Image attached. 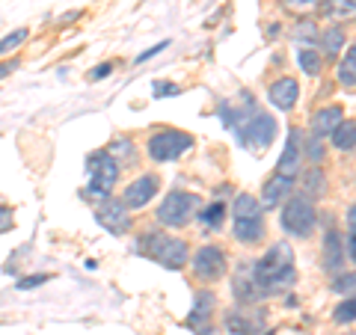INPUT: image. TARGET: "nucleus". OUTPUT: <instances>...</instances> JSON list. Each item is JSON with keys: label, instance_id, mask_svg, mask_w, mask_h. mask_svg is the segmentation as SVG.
Here are the masks:
<instances>
[{"label": "nucleus", "instance_id": "1", "mask_svg": "<svg viewBox=\"0 0 356 335\" xmlns=\"http://www.w3.org/2000/svg\"><path fill=\"white\" fill-rule=\"evenodd\" d=\"M134 252L149 255V259L163 264L166 270H181V267L187 264V255H191L184 240L166 238V234H161V231H149V234H143V238H137Z\"/></svg>", "mask_w": 356, "mask_h": 335}, {"label": "nucleus", "instance_id": "2", "mask_svg": "<svg viewBox=\"0 0 356 335\" xmlns=\"http://www.w3.org/2000/svg\"><path fill=\"white\" fill-rule=\"evenodd\" d=\"M86 172H89V187L83 193L89 199H110V190L119 181V161H113L107 152H92L86 158Z\"/></svg>", "mask_w": 356, "mask_h": 335}, {"label": "nucleus", "instance_id": "3", "mask_svg": "<svg viewBox=\"0 0 356 335\" xmlns=\"http://www.w3.org/2000/svg\"><path fill=\"white\" fill-rule=\"evenodd\" d=\"M280 222H282V229L291 234V238H309V234L315 231V222H318V214H315L312 199H306V196L288 199L285 208H282Z\"/></svg>", "mask_w": 356, "mask_h": 335}, {"label": "nucleus", "instance_id": "4", "mask_svg": "<svg viewBox=\"0 0 356 335\" xmlns=\"http://www.w3.org/2000/svg\"><path fill=\"white\" fill-rule=\"evenodd\" d=\"M193 149V137L184 131H158L149 140V158L166 163V161H178L181 154Z\"/></svg>", "mask_w": 356, "mask_h": 335}, {"label": "nucleus", "instance_id": "5", "mask_svg": "<svg viewBox=\"0 0 356 335\" xmlns=\"http://www.w3.org/2000/svg\"><path fill=\"white\" fill-rule=\"evenodd\" d=\"M196 208H199V196L184 193V190H172V193L166 196L161 202V208H158V222L161 226L178 229V226H184V222L193 217Z\"/></svg>", "mask_w": 356, "mask_h": 335}, {"label": "nucleus", "instance_id": "6", "mask_svg": "<svg viewBox=\"0 0 356 335\" xmlns=\"http://www.w3.org/2000/svg\"><path fill=\"white\" fill-rule=\"evenodd\" d=\"M288 267H294V252H291V243L288 240H280L273 243V250H267L264 259L252 261V270L255 276H259V282H270L273 276H280L282 270H288Z\"/></svg>", "mask_w": 356, "mask_h": 335}, {"label": "nucleus", "instance_id": "7", "mask_svg": "<svg viewBox=\"0 0 356 335\" xmlns=\"http://www.w3.org/2000/svg\"><path fill=\"white\" fill-rule=\"evenodd\" d=\"M191 267H193L196 279L214 282V279H220L222 273H226V252H222L220 247H202V250H196Z\"/></svg>", "mask_w": 356, "mask_h": 335}, {"label": "nucleus", "instance_id": "8", "mask_svg": "<svg viewBox=\"0 0 356 335\" xmlns=\"http://www.w3.org/2000/svg\"><path fill=\"white\" fill-rule=\"evenodd\" d=\"M235 297L241 306H252L259 303V300H264V285L259 282V276H255L252 270V261H241L238 267V276H235Z\"/></svg>", "mask_w": 356, "mask_h": 335}, {"label": "nucleus", "instance_id": "9", "mask_svg": "<svg viewBox=\"0 0 356 335\" xmlns=\"http://www.w3.org/2000/svg\"><path fill=\"white\" fill-rule=\"evenodd\" d=\"M273 137H276V119L267 113H255L252 122H247L241 131V140L255 149H267L273 142Z\"/></svg>", "mask_w": 356, "mask_h": 335}, {"label": "nucleus", "instance_id": "10", "mask_svg": "<svg viewBox=\"0 0 356 335\" xmlns=\"http://www.w3.org/2000/svg\"><path fill=\"white\" fill-rule=\"evenodd\" d=\"M300 161H303V131H300V128H291V131H288L285 152H282L280 163H276V175L291 178V181H294L297 172H300Z\"/></svg>", "mask_w": 356, "mask_h": 335}, {"label": "nucleus", "instance_id": "11", "mask_svg": "<svg viewBox=\"0 0 356 335\" xmlns=\"http://www.w3.org/2000/svg\"><path fill=\"white\" fill-rule=\"evenodd\" d=\"M95 217L113 234L128 231V226H131V211L125 208V202H116V199H102V205L95 208Z\"/></svg>", "mask_w": 356, "mask_h": 335}, {"label": "nucleus", "instance_id": "12", "mask_svg": "<svg viewBox=\"0 0 356 335\" xmlns=\"http://www.w3.org/2000/svg\"><path fill=\"white\" fill-rule=\"evenodd\" d=\"M154 193H158V175H140L137 181H131L125 187V196H122V202H125L128 211H137V208H146Z\"/></svg>", "mask_w": 356, "mask_h": 335}, {"label": "nucleus", "instance_id": "13", "mask_svg": "<svg viewBox=\"0 0 356 335\" xmlns=\"http://www.w3.org/2000/svg\"><path fill=\"white\" fill-rule=\"evenodd\" d=\"M297 98H300V83L294 77H282V81L270 83V89H267V101L276 110H291L297 104Z\"/></svg>", "mask_w": 356, "mask_h": 335}, {"label": "nucleus", "instance_id": "14", "mask_svg": "<svg viewBox=\"0 0 356 335\" xmlns=\"http://www.w3.org/2000/svg\"><path fill=\"white\" fill-rule=\"evenodd\" d=\"M261 327H264L261 311H255L252 318H250V311H229L226 315V329L232 335H255V332H261Z\"/></svg>", "mask_w": 356, "mask_h": 335}, {"label": "nucleus", "instance_id": "15", "mask_svg": "<svg viewBox=\"0 0 356 335\" xmlns=\"http://www.w3.org/2000/svg\"><path fill=\"white\" fill-rule=\"evenodd\" d=\"M291 190H294V181H291V178L273 175L270 181L264 184V190H261L259 205H261V208H276V205H282L285 199H288V193H291Z\"/></svg>", "mask_w": 356, "mask_h": 335}, {"label": "nucleus", "instance_id": "16", "mask_svg": "<svg viewBox=\"0 0 356 335\" xmlns=\"http://www.w3.org/2000/svg\"><path fill=\"white\" fill-rule=\"evenodd\" d=\"M341 122H344V110L339 104H332V107H324V110H318V113L312 116V128H315V137L324 140L341 125Z\"/></svg>", "mask_w": 356, "mask_h": 335}, {"label": "nucleus", "instance_id": "17", "mask_svg": "<svg viewBox=\"0 0 356 335\" xmlns=\"http://www.w3.org/2000/svg\"><path fill=\"white\" fill-rule=\"evenodd\" d=\"M324 264L330 273H339L344 267V247H341V238L336 231H327V240H324Z\"/></svg>", "mask_w": 356, "mask_h": 335}, {"label": "nucleus", "instance_id": "18", "mask_svg": "<svg viewBox=\"0 0 356 335\" xmlns=\"http://www.w3.org/2000/svg\"><path fill=\"white\" fill-rule=\"evenodd\" d=\"M235 240H241V243H259V240H264V220L261 217L235 220Z\"/></svg>", "mask_w": 356, "mask_h": 335}, {"label": "nucleus", "instance_id": "19", "mask_svg": "<svg viewBox=\"0 0 356 335\" xmlns=\"http://www.w3.org/2000/svg\"><path fill=\"white\" fill-rule=\"evenodd\" d=\"M332 137V146H336L339 152H353L356 146V125H353V119H344L341 125L330 133Z\"/></svg>", "mask_w": 356, "mask_h": 335}, {"label": "nucleus", "instance_id": "20", "mask_svg": "<svg viewBox=\"0 0 356 335\" xmlns=\"http://www.w3.org/2000/svg\"><path fill=\"white\" fill-rule=\"evenodd\" d=\"M232 217L235 220H252V217H261V205L259 199L250 196V193H241L235 199V205H232Z\"/></svg>", "mask_w": 356, "mask_h": 335}, {"label": "nucleus", "instance_id": "21", "mask_svg": "<svg viewBox=\"0 0 356 335\" xmlns=\"http://www.w3.org/2000/svg\"><path fill=\"white\" fill-rule=\"evenodd\" d=\"M327 193V178L321 170H309L306 178H303V196L306 199H318Z\"/></svg>", "mask_w": 356, "mask_h": 335}, {"label": "nucleus", "instance_id": "22", "mask_svg": "<svg viewBox=\"0 0 356 335\" xmlns=\"http://www.w3.org/2000/svg\"><path fill=\"white\" fill-rule=\"evenodd\" d=\"M339 83L344 89H353L356 86V51L348 48V54H344V60L339 65Z\"/></svg>", "mask_w": 356, "mask_h": 335}, {"label": "nucleus", "instance_id": "23", "mask_svg": "<svg viewBox=\"0 0 356 335\" xmlns=\"http://www.w3.org/2000/svg\"><path fill=\"white\" fill-rule=\"evenodd\" d=\"M321 51L324 54L344 51V30L341 27H327L324 33H321Z\"/></svg>", "mask_w": 356, "mask_h": 335}, {"label": "nucleus", "instance_id": "24", "mask_svg": "<svg viewBox=\"0 0 356 335\" xmlns=\"http://www.w3.org/2000/svg\"><path fill=\"white\" fill-rule=\"evenodd\" d=\"M211 306H214V294H211V291H205L202 297L196 300V306H193V315L187 318V323H191V327H196V329H199V323H205V320L211 318Z\"/></svg>", "mask_w": 356, "mask_h": 335}, {"label": "nucleus", "instance_id": "25", "mask_svg": "<svg viewBox=\"0 0 356 335\" xmlns=\"http://www.w3.org/2000/svg\"><path fill=\"white\" fill-rule=\"evenodd\" d=\"M297 63H300V69H303L309 77H318L321 74V51H315V48L297 51Z\"/></svg>", "mask_w": 356, "mask_h": 335}, {"label": "nucleus", "instance_id": "26", "mask_svg": "<svg viewBox=\"0 0 356 335\" xmlns=\"http://www.w3.org/2000/svg\"><path fill=\"white\" fill-rule=\"evenodd\" d=\"M27 36H30V30H27V27H18L15 33H6V36L0 39V57H6V54L18 51L21 44L27 42Z\"/></svg>", "mask_w": 356, "mask_h": 335}, {"label": "nucleus", "instance_id": "27", "mask_svg": "<svg viewBox=\"0 0 356 335\" xmlns=\"http://www.w3.org/2000/svg\"><path fill=\"white\" fill-rule=\"evenodd\" d=\"M222 217H226V205L214 202V205L202 208V214H199V222H202V226H208V229H217L220 222H222Z\"/></svg>", "mask_w": 356, "mask_h": 335}, {"label": "nucleus", "instance_id": "28", "mask_svg": "<svg viewBox=\"0 0 356 335\" xmlns=\"http://www.w3.org/2000/svg\"><path fill=\"white\" fill-rule=\"evenodd\" d=\"M291 36H294V42H306V44H312V42H318V24L315 21H300V24L291 30Z\"/></svg>", "mask_w": 356, "mask_h": 335}, {"label": "nucleus", "instance_id": "29", "mask_svg": "<svg viewBox=\"0 0 356 335\" xmlns=\"http://www.w3.org/2000/svg\"><path fill=\"white\" fill-rule=\"evenodd\" d=\"M107 154H110V158H122V161H131L134 158V142L131 140H125V137H119L116 142H113V146H110L107 149Z\"/></svg>", "mask_w": 356, "mask_h": 335}, {"label": "nucleus", "instance_id": "30", "mask_svg": "<svg viewBox=\"0 0 356 335\" xmlns=\"http://www.w3.org/2000/svg\"><path fill=\"white\" fill-rule=\"evenodd\" d=\"M306 154H309V161L312 163H321V161H324V154H327V149H324V140H321V137H312L309 142H306Z\"/></svg>", "mask_w": 356, "mask_h": 335}, {"label": "nucleus", "instance_id": "31", "mask_svg": "<svg viewBox=\"0 0 356 335\" xmlns=\"http://www.w3.org/2000/svg\"><path fill=\"white\" fill-rule=\"evenodd\" d=\"M152 92H154V98H170V95H178V92H181V86H178V83L158 81V83L152 86Z\"/></svg>", "mask_w": 356, "mask_h": 335}, {"label": "nucleus", "instance_id": "32", "mask_svg": "<svg viewBox=\"0 0 356 335\" xmlns=\"http://www.w3.org/2000/svg\"><path fill=\"white\" fill-rule=\"evenodd\" d=\"M353 282H356V276L353 273H344V276H339L336 279V285H332V291H339V294H353Z\"/></svg>", "mask_w": 356, "mask_h": 335}, {"label": "nucleus", "instance_id": "33", "mask_svg": "<svg viewBox=\"0 0 356 335\" xmlns=\"http://www.w3.org/2000/svg\"><path fill=\"white\" fill-rule=\"evenodd\" d=\"M336 320L339 323H353V297H348L344 303L336 309Z\"/></svg>", "mask_w": 356, "mask_h": 335}, {"label": "nucleus", "instance_id": "34", "mask_svg": "<svg viewBox=\"0 0 356 335\" xmlns=\"http://www.w3.org/2000/svg\"><path fill=\"white\" fill-rule=\"evenodd\" d=\"M51 276H44V273H39V276H24V279H18V291H30V288H39V285H44Z\"/></svg>", "mask_w": 356, "mask_h": 335}, {"label": "nucleus", "instance_id": "35", "mask_svg": "<svg viewBox=\"0 0 356 335\" xmlns=\"http://www.w3.org/2000/svg\"><path fill=\"white\" fill-rule=\"evenodd\" d=\"M110 74H113V63H102V65H95V69H89V81H104V77H110Z\"/></svg>", "mask_w": 356, "mask_h": 335}, {"label": "nucleus", "instance_id": "36", "mask_svg": "<svg viewBox=\"0 0 356 335\" xmlns=\"http://www.w3.org/2000/svg\"><path fill=\"white\" fill-rule=\"evenodd\" d=\"M330 3H336V6H330V13H336L339 18L353 15V0H330Z\"/></svg>", "mask_w": 356, "mask_h": 335}, {"label": "nucleus", "instance_id": "37", "mask_svg": "<svg viewBox=\"0 0 356 335\" xmlns=\"http://www.w3.org/2000/svg\"><path fill=\"white\" fill-rule=\"evenodd\" d=\"M166 48H170V39L158 42V44H154V48H146V51H143L140 57H137V63H146V60H152V57H158V54H161V51H166Z\"/></svg>", "mask_w": 356, "mask_h": 335}, {"label": "nucleus", "instance_id": "38", "mask_svg": "<svg viewBox=\"0 0 356 335\" xmlns=\"http://www.w3.org/2000/svg\"><path fill=\"white\" fill-rule=\"evenodd\" d=\"M9 229H13V211L0 205V234H3V231H9Z\"/></svg>", "mask_w": 356, "mask_h": 335}, {"label": "nucleus", "instance_id": "39", "mask_svg": "<svg viewBox=\"0 0 356 335\" xmlns=\"http://www.w3.org/2000/svg\"><path fill=\"white\" fill-rule=\"evenodd\" d=\"M315 3H321V0H282V6H288V9H306Z\"/></svg>", "mask_w": 356, "mask_h": 335}, {"label": "nucleus", "instance_id": "40", "mask_svg": "<svg viewBox=\"0 0 356 335\" xmlns=\"http://www.w3.org/2000/svg\"><path fill=\"white\" fill-rule=\"evenodd\" d=\"M353 240H356V238H353V234H348V238H344V240H341V247H344V250H348V261H353V259H356V243H353Z\"/></svg>", "mask_w": 356, "mask_h": 335}, {"label": "nucleus", "instance_id": "41", "mask_svg": "<svg viewBox=\"0 0 356 335\" xmlns=\"http://www.w3.org/2000/svg\"><path fill=\"white\" fill-rule=\"evenodd\" d=\"M15 69H18V63H15V60H9V63H0V81H3L6 74H13Z\"/></svg>", "mask_w": 356, "mask_h": 335}, {"label": "nucleus", "instance_id": "42", "mask_svg": "<svg viewBox=\"0 0 356 335\" xmlns=\"http://www.w3.org/2000/svg\"><path fill=\"white\" fill-rule=\"evenodd\" d=\"M199 335H220L217 329H205V332H199Z\"/></svg>", "mask_w": 356, "mask_h": 335}]
</instances>
